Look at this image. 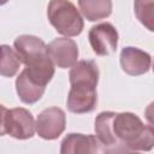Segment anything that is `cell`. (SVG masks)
<instances>
[{"label": "cell", "mask_w": 154, "mask_h": 154, "mask_svg": "<svg viewBox=\"0 0 154 154\" xmlns=\"http://www.w3.org/2000/svg\"><path fill=\"white\" fill-rule=\"evenodd\" d=\"M95 134L106 153L150 150L154 130L131 112H101L95 118Z\"/></svg>", "instance_id": "1"}, {"label": "cell", "mask_w": 154, "mask_h": 154, "mask_svg": "<svg viewBox=\"0 0 154 154\" xmlns=\"http://www.w3.org/2000/svg\"><path fill=\"white\" fill-rule=\"evenodd\" d=\"M13 45L29 75L47 85L54 76V64L48 57L47 45L43 40L34 35H20Z\"/></svg>", "instance_id": "2"}, {"label": "cell", "mask_w": 154, "mask_h": 154, "mask_svg": "<svg viewBox=\"0 0 154 154\" xmlns=\"http://www.w3.org/2000/svg\"><path fill=\"white\" fill-rule=\"evenodd\" d=\"M47 17L54 29L66 37L78 36L84 28L79 11L70 0H51Z\"/></svg>", "instance_id": "3"}, {"label": "cell", "mask_w": 154, "mask_h": 154, "mask_svg": "<svg viewBox=\"0 0 154 154\" xmlns=\"http://www.w3.org/2000/svg\"><path fill=\"white\" fill-rule=\"evenodd\" d=\"M66 116L59 107H49L43 109L35 122V131L43 140H57L65 130Z\"/></svg>", "instance_id": "4"}, {"label": "cell", "mask_w": 154, "mask_h": 154, "mask_svg": "<svg viewBox=\"0 0 154 154\" xmlns=\"http://www.w3.org/2000/svg\"><path fill=\"white\" fill-rule=\"evenodd\" d=\"M6 132L17 140L31 138L35 134V120L30 111L23 107L7 109L5 118Z\"/></svg>", "instance_id": "5"}, {"label": "cell", "mask_w": 154, "mask_h": 154, "mask_svg": "<svg viewBox=\"0 0 154 154\" xmlns=\"http://www.w3.org/2000/svg\"><path fill=\"white\" fill-rule=\"evenodd\" d=\"M89 43L93 52L101 57H107L117 51L118 31L111 23H100L90 28L88 32Z\"/></svg>", "instance_id": "6"}, {"label": "cell", "mask_w": 154, "mask_h": 154, "mask_svg": "<svg viewBox=\"0 0 154 154\" xmlns=\"http://www.w3.org/2000/svg\"><path fill=\"white\" fill-rule=\"evenodd\" d=\"M97 103L96 87L72 84L67 95V109L76 114L90 113Z\"/></svg>", "instance_id": "7"}, {"label": "cell", "mask_w": 154, "mask_h": 154, "mask_svg": "<svg viewBox=\"0 0 154 154\" xmlns=\"http://www.w3.org/2000/svg\"><path fill=\"white\" fill-rule=\"evenodd\" d=\"M47 53L52 63L60 69L71 67L78 59L77 43L67 37H58L49 42L47 46Z\"/></svg>", "instance_id": "8"}, {"label": "cell", "mask_w": 154, "mask_h": 154, "mask_svg": "<svg viewBox=\"0 0 154 154\" xmlns=\"http://www.w3.org/2000/svg\"><path fill=\"white\" fill-rule=\"evenodd\" d=\"M120 66L130 76L144 75L150 70L152 57L137 47H124L120 52Z\"/></svg>", "instance_id": "9"}, {"label": "cell", "mask_w": 154, "mask_h": 154, "mask_svg": "<svg viewBox=\"0 0 154 154\" xmlns=\"http://www.w3.org/2000/svg\"><path fill=\"white\" fill-rule=\"evenodd\" d=\"M102 148L96 136L83 134H69L61 141V154H85L101 153Z\"/></svg>", "instance_id": "10"}, {"label": "cell", "mask_w": 154, "mask_h": 154, "mask_svg": "<svg viewBox=\"0 0 154 154\" xmlns=\"http://www.w3.org/2000/svg\"><path fill=\"white\" fill-rule=\"evenodd\" d=\"M16 90L22 102L32 105L42 97L46 90V85L31 77L26 69H24L16 79Z\"/></svg>", "instance_id": "11"}, {"label": "cell", "mask_w": 154, "mask_h": 154, "mask_svg": "<svg viewBox=\"0 0 154 154\" xmlns=\"http://www.w3.org/2000/svg\"><path fill=\"white\" fill-rule=\"evenodd\" d=\"M70 84L96 87L99 82V67L94 60H79L71 66Z\"/></svg>", "instance_id": "12"}, {"label": "cell", "mask_w": 154, "mask_h": 154, "mask_svg": "<svg viewBox=\"0 0 154 154\" xmlns=\"http://www.w3.org/2000/svg\"><path fill=\"white\" fill-rule=\"evenodd\" d=\"M82 14L90 22L107 18L112 13V0H78Z\"/></svg>", "instance_id": "13"}, {"label": "cell", "mask_w": 154, "mask_h": 154, "mask_svg": "<svg viewBox=\"0 0 154 154\" xmlns=\"http://www.w3.org/2000/svg\"><path fill=\"white\" fill-rule=\"evenodd\" d=\"M22 60L16 49L7 45L0 46V76L13 77L19 71Z\"/></svg>", "instance_id": "14"}, {"label": "cell", "mask_w": 154, "mask_h": 154, "mask_svg": "<svg viewBox=\"0 0 154 154\" xmlns=\"http://www.w3.org/2000/svg\"><path fill=\"white\" fill-rule=\"evenodd\" d=\"M154 0H135L134 1V11L137 19L149 30L153 31V22H154Z\"/></svg>", "instance_id": "15"}, {"label": "cell", "mask_w": 154, "mask_h": 154, "mask_svg": "<svg viewBox=\"0 0 154 154\" xmlns=\"http://www.w3.org/2000/svg\"><path fill=\"white\" fill-rule=\"evenodd\" d=\"M6 112L7 108L0 103V136L6 134V129H5V118H6Z\"/></svg>", "instance_id": "16"}, {"label": "cell", "mask_w": 154, "mask_h": 154, "mask_svg": "<svg viewBox=\"0 0 154 154\" xmlns=\"http://www.w3.org/2000/svg\"><path fill=\"white\" fill-rule=\"evenodd\" d=\"M8 0H0V6H2V5H5L6 2H7Z\"/></svg>", "instance_id": "17"}]
</instances>
